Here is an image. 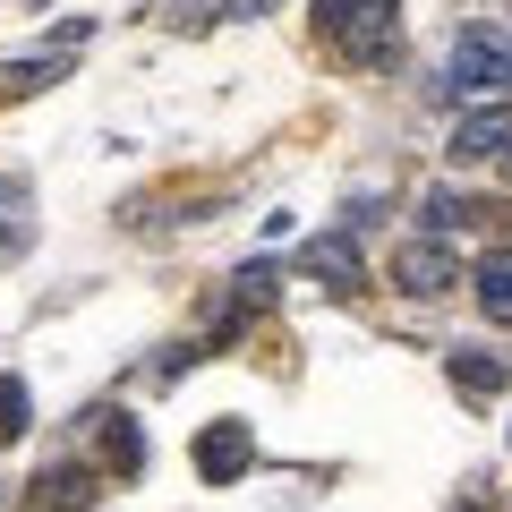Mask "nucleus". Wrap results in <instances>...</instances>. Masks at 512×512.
<instances>
[{
    "label": "nucleus",
    "instance_id": "9b49d317",
    "mask_svg": "<svg viewBox=\"0 0 512 512\" xmlns=\"http://www.w3.org/2000/svg\"><path fill=\"white\" fill-rule=\"evenodd\" d=\"M453 384L461 393H470V402H487V393H504V359H495V350H453Z\"/></svg>",
    "mask_w": 512,
    "mask_h": 512
},
{
    "label": "nucleus",
    "instance_id": "0eeeda50",
    "mask_svg": "<svg viewBox=\"0 0 512 512\" xmlns=\"http://www.w3.org/2000/svg\"><path fill=\"white\" fill-rule=\"evenodd\" d=\"M94 453H103V470L111 478H137L146 470V436H137V419H128V410H94Z\"/></svg>",
    "mask_w": 512,
    "mask_h": 512
},
{
    "label": "nucleus",
    "instance_id": "6e6552de",
    "mask_svg": "<svg viewBox=\"0 0 512 512\" xmlns=\"http://www.w3.org/2000/svg\"><path fill=\"white\" fill-rule=\"evenodd\" d=\"M299 274H316L325 291H359L367 265H359V248H350L342 231H325V239H308V248H299Z\"/></svg>",
    "mask_w": 512,
    "mask_h": 512
},
{
    "label": "nucleus",
    "instance_id": "2eb2a0df",
    "mask_svg": "<svg viewBox=\"0 0 512 512\" xmlns=\"http://www.w3.org/2000/svg\"><path fill=\"white\" fill-rule=\"evenodd\" d=\"M265 9H274V0H231V18H265Z\"/></svg>",
    "mask_w": 512,
    "mask_h": 512
},
{
    "label": "nucleus",
    "instance_id": "ddd939ff",
    "mask_svg": "<svg viewBox=\"0 0 512 512\" xmlns=\"http://www.w3.org/2000/svg\"><path fill=\"white\" fill-rule=\"evenodd\" d=\"M26 427H35V402H26V384H18V376H0V444L26 436Z\"/></svg>",
    "mask_w": 512,
    "mask_h": 512
},
{
    "label": "nucleus",
    "instance_id": "9d476101",
    "mask_svg": "<svg viewBox=\"0 0 512 512\" xmlns=\"http://www.w3.org/2000/svg\"><path fill=\"white\" fill-rule=\"evenodd\" d=\"M478 308L495 316V325H512V248H495V256H478Z\"/></svg>",
    "mask_w": 512,
    "mask_h": 512
},
{
    "label": "nucleus",
    "instance_id": "f03ea898",
    "mask_svg": "<svg viewBox=\"0 0 512 512\" xmlns=\"http://www.w3.org/2000/svg\"><path fill=\"white\" fill-rule=\"evenodd\" d=\"M436 94H444V103H478V111L512 103V43H495V35H461L453 60H444V77H436Z\"/></svg>",
    "mask_w": 512,
    "mask_h": 512
},
{
    "label": "nucleus",
    "instance_id": "20e7f679",
    "mask_svg": "<svg viewBox=\"0 0 512 512\" xmlns=\"http://www.w3.org/2000/svg\"><path fill=\"white\" fill-rule=\"evenodd\" d=\"M248 461H256L248 419H214V427L197 436V478H205V487H231V478H248Z\"/></svg>",
    "mask_w": 512,
    "mask_h": 512
},
{
    "label": "nucleus",
    "instance_id": "f257e3e1",
    "mask_svg": "<svg viewBox=\"0 0 512 512\" xmlns=\"http://www.w3.org/2000/svg\"><path fill=\"white\" fill-rule=\"evenodd\" d=\"M316 35L342 60L376 69V60L402 52V0H316Z\"/></svg>",
    "mask_w": 512,
    "mask_h": 512
},
{
    "label": "nucleus",
    "instance_id": "423d86ee",
    "mask_svg": "<svg viewBox=\"0 0 512 512\" xmlns=\"http://www.w3.org/2000/svg\"><path fill=\"white\" fill-rule=\"evenodd\" d=\"M274 291H282V274H274V265H239V274H231V299L214 308V342H231V333L248 325L256 308H274Z\"/></svg>",
    "mask_w": 512,
    "mask_h": 512
},
{
    "label": "nucleus",
    "instance_id": "f8f14e48",
    "mask_svg": "<svg viewBox=\"0 0 512 512\" xmlns=\"http://www.w3.org/2000/svg\"><path fill=\"white\" fill-rule=\"evenodd\" d=\"M26 239H35V197H26V180L0 171V248H26Z\"/></svg>",
    "mask_w": 512,
    "mask_h": 512
},
{
    "label": "nucleus",
    "instance_id": "39448f33",
    "mask_svg": "<svg viewBox=\"0 0 512 512\" xmlns=\"http://www.w3.org/2000/svg\"><path fill=\"white\" fill-rule=\"evenodd\" d=\"M453 163H495L512 180V111L495 103V111H470V120L453 128Z\"/></svg>",
    "mask_w": 512,
    "mask_h": 512
},
{
    "label": "nucleus",
    "instance_id": "4468645a",
    "mask_svg": "<svg viewBox=\"0 0 512 512\" xmlns=\"http://www.w3.org/2000/svg\"><path fill=\"white\" fill-rule=\"evenodd\" d=\"M52 77H60V52H52V60H18V69H9V86L35 94V86H52Z\"/></svg>",
    "mask_w": 512,
    "mask_h": 512
},
{
    "label": "nucleus",
    "instance_id": "1a4fd4ad",
    "mask_svg": "<svg viewBox=\"0 0 512 512\" xmlns=\"http://www.w3.org/2000/svg\"><path fill=\"white\" fill-rule=\"evenodd\" d=\"M94 504V470L86 461H52V470L35 478V512H86Z\"/></svg>",
    "mask_w": 512,
    "mask_h": 512
},
{
    "label": "nucleus",
    "instance_id": "7ed1b4c3",
    "mask_svg": "<svg viewBox=\"0 0 512 512\" xmlns=\"http://www.w3.org/2000/svg\"><path fill=\"white\" fill-rule=\"evenodd\" d=\"M393 282H402L410 299H444V291L461 282V256L444 248V239L419 231V239H402V256H393Z\"/></svg>",
    "mask_w": 512,
    "mask_h": 512
}]
</instances>
